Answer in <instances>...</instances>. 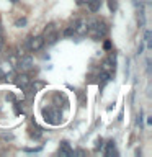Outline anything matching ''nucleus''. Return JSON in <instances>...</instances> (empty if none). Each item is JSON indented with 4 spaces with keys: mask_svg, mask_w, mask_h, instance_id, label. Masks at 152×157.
Returning a JSON list of instances; mask_svg holds the SVG:
<instances>
[{
    "mask_svg": "<svg viewBox=\"0 0 152 157\" xmlns=\"http://www.w3.org/2000/svg\"><path fill=\"white\" fill-rule=\"evenodd\" d=\"M87 29L90 31V36L93 39H101V38H105L106 36V33H108V28H106V25L105 23H101V21H90L88 20L87 21Z\"/></svg>",
    "mask_w": 152,
    "mask_h": 157,
    "instance_id": "obj_1",
    "label": "nucleus"
},
{
    "mask_svg": "<svg viewBox=\"0 0 152 157\" xmlns=\"http://www.w3.org/2000/svg\"><path fill=\"white\" fill-rule=\"evenodd\" d=\"M43 39H44V41H48L49 44H52V43L57 41V29H56V25H54V23L48 25V26L44 28Z\"/></svg>",
    "mask_w": 152,
    "mask_h": 157,
    "instance_id": "obj_2",
    "label": "nucleus"
},
{
    "mask_svg": "<svg viewBox=\"0 0 152 157\" xmlns=\"http://www.w3.org/2000/svg\"><path fill=\"white\" fill-rule=\"evenodd\" d=\"M43 46H44L43 36H34V38H29V39H28V49H29V51L36 52V51H39Z\"/></svg>",
    "mask_w": 152,
    "mask_h": 157,
    "instance_id": "obj_3",
    "label": "nucleus"
},
{
    "mask_svg": "<svg viewBox=\"0 0 152 157\" xmlns=\"http://www.w3.org/2000/svg\"><path fill=\"white\" fill-rule=\"evenodd\" d=\"M44 116H46L44 120L49 121V123H52V124H57V123L61 121V120H59V118H61V115H59L57 111H54V110H49V111L44 110Z\"/></svg>",
    "mask_w": 152,
    "mask_h": 157,
    "instance_id": "obj_4",
    "label": "nucleus"
},
{
    "mask_svg": "<svg viewBox=\"0 0 152 157\" xmlns=\"http://www.w3.org/2000/svg\"><path fill=\"white\" fill-rule=\"evenodd\" d=\"M33 67V59L26 56V57H21V61H20L18 64V69L20 71H29V69Z\"/></svg>",
    "mask_w": 152,
    "mask_h": 157,
    "instance_id": "obj_5",
    "label": "nucleus"
},
{
    "mask_svg": "<svg viewBox=\"0 0 152 157\" xmlns=\"http://www.w3.org/2000/svg\"><path fill=\"white\" fill-rule=\"evenodd\" d=\"M28 83H29V78H28L26 74H20V75L17 77V85L20 88H26Z\"/></svg>",
    "mask_w": 152,
    "mask_h": 157,
    "instance_id": "obj_6",
    "label": "nucleus"
},
{
    "mask_svg": "<svg viewBox=\"0 0 152 157\" xmlns=\"http://www.w3.org/2000/svg\"><path fill=\"white\" fill-rule=\"evenodd\" d=\"M59 154L64 155V157H69V155H72V154H74V151L70 149V147H69L67 142H62L61 147H59Z\"/></svg>",
    "mask_w": 152,
    "mask_h": 157,
    "instance_id": "obj_7",
    "label": "nucleus"
},
{
    "mask_svg": "<svg viewBox=\"0 0 152 157\" xmlns=\"http://www.w3.org/2000/svg\"><path fill=\"white\" fill-rule=\"evenodd\" d=\"M101 7V0H88V10H90L92 13L98 12Z\"/></svg>",
    "mask_w": 152,
    "mask_h": 157,
    "instance_id": "obj_8",
    "label": "nucleus"
},
{
    "mask_svg": "<svg viewBox=\"0 0 152 157\" xmlns=\"http://www.w3.org/2000/svg\"><path fill=\"white\" fill-rule=\"evenodd\" d=\"M64 36H72V34H75V23L74 25H69V26L64 29Z\"/></svg>",
    "mask_w": 152,
    "mask_h": 157,
    "instance_id": "obj_9",
    "label": "nucleus"
},
{
    "mask_svg": "<svg viewBox=\"0 0 152 157\" xmlns=\"http://www.w3.org/2000/svg\"><path fill=\"white\" fill-rule=\"evenodd\" d=\"M113 152H115V142H108V146H106V151H105V154L106 155H111Z\"/></svg>",
    "mask_w": 152,
    "mask_h": 157,
    "instance_id": "obj_10",
    "label": "nucleus"
},
{
    "mask_svg": "<svg viewBox=\"0 0 152 157\" xmlns=\"http://www.w3.org/2000/svg\"><path fill=\"white\" fill-rule=\"evenodd\" d=\"M25 23H26V20H25V18H23V20H18V21H17V26H23Z\"/></svg>",
    "mask_w": 152,
    "mask_h": 157,
    "instance_id": "obj_11",
    "label": "nucleus"
},
{
    "mask_svg": "<svg viewBox=\"0 0 152 157\" xmlns=\"http://www.w3.org/2000/svg\"><path fill=\"white\" fill-rule=\"evenodd\" d=\"M110 48H111V44H110V41H106V43H105V49H110Z\"/></svg>",
    "mask_w": 152,
    "mask_h": 157,
    "instance_id": "obj_12",
    "label": "nucleus"
},
{
    "mask_svg": "<svg viewBox=\"0 0 152 157\" xmlns=\"http://www.w3.org/2000/svg\"><path fill=\"white\" fill-rule=\"evenodd\" d=\"M2 46H3V39H2V34H0V49H2Z\"/></svg>",
    "mask_w": 152,
    "mask_h": 157,
    "instance_id": "obj_13",
    "label": "nucleus"
},
{
    "mask_svg": "<svg viewBox=\"0 0 152 157\" xmlns=\"http://www.w3.org/2000/svg\"><path fill=\"white\" fill-rule=\"evenodd\" d=\"M3 77V72H2V69H0V78H2Z\"/></svg>",
    "mask_w": 152,
    "mask_h": 157,
    "instance_id": "obj_14",
    "label": "nucleus"
},
{
    "mask_svg": "<svg viewBox=\"0 0 152 157\" xmlns=\"http://www.w3.org/2000/svg\"><path fill=\"white\" fill-rule=\"evenodd\" d=\"M0 34H2V25H0Z\"/></svg>",
    "mask_w": 152,
    "mask_h": 157,
    "instance_id": "obj_15",
    "label": "nucleus"
},
{
    "mask_svg": "<svg viewBox=\"0 0 152 157\" xmlns=\"http://www.w3.org/2000/svg\"><path fill=\"white\" fill-rule=\"evenodd\" d=\"M12 2H17V0H12Z\"/></svg>",
    "mask_w": 152,
    "mask_h": 157,
    "instance_id": "obj_16",
    "label": "nucleus"
},
{
    "mask_svg": "<svg viewBox=\"0 0 152 157\" xmlns=\"http://www.w3.org/2000/svg\"><path fill=\"white\" fill-rule=\"evenodd\" d=\"M85 2H88V0H85Z\"/></svg>",
    "mask_w": 152,
    "mask_h": 157,
    "instance_id": "obj_17",
    "label": "nucleus"
}]
</instances>
